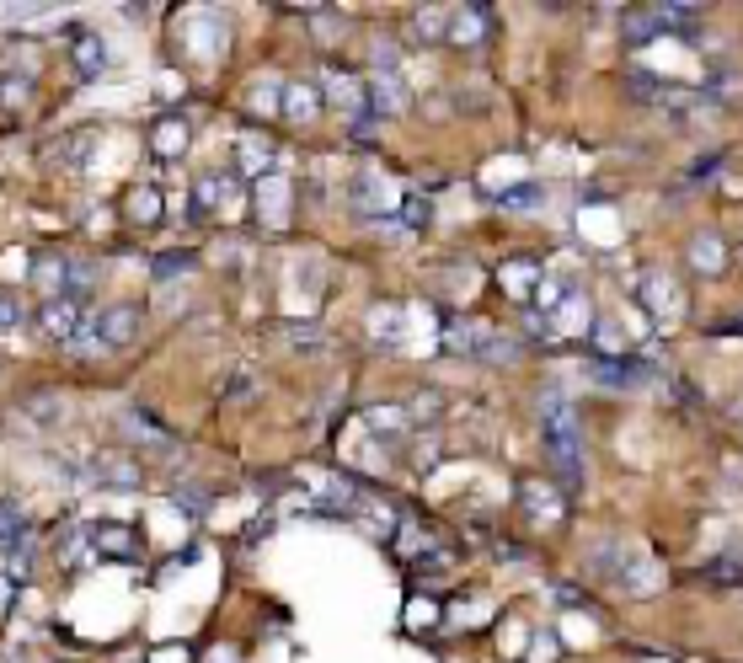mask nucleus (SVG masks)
I'll list each match as a JSON object with an SVG mask.
<instances>
[{
    "instance_id": "f257e3e1",
    "label": "nucleus",
    "mask_w": 743,
    "mask_h": 663,
    "mask_svg": "<svg viewBox=\"0 0 743 663\" xmlns=\"http://www.w3.org/2000/svg\"><path fill=\"white\" fill-rule=\"evenodd\" d=\"M236 193H241V172H209V177H198V188H193V209L198 214L230 209Z\"/></svg>"
},
{
    "instance_id": "f03ea898",
    "label": "nucleus",
    "mask_w": 743,
    "mask_h": 663,
    "mask_svg": "<svg viewBox=\"0 0 743 663\" xmlns=\"http://www.w3.org/2000/svg\"><path fill=\"white\" fill-rule=\"evenodd\" d=\"M38 321H43V332H49V337L70 343V337L81 332V300H70V295L43 300V305H38Z\"/></svg>"
},
{
    "instance_id": "7ed1b4c3",
    "label": "nucleus",
    "mask_w": 743,
    "mask_h": 663,
    "mask_svg": "<svg viewBox=\"0 0 743 663\" xmlns=\"http://www.w3.org/2000/svg\"><path fill=\"white\" fill-rule=\"evenodd\" d=\"M91 476L107 482V487H134L139 482V460L123 455V450H102V455H91Z\"/></svg>"
},
{
    "instance_id": "20e7f679",
    "label": "nucleus",
    "mask_w": 743,
    "mask_h": 663,
    "mask_svg": "<svg viewBox=\"0 0 743 663\" xmlns=\"http://www.w3.org/2000/svg\"><path fill=\"white\" fill-rule=\"evenodd\" d=\"M97 327H102L107 348H123V343H134V332H139V311L134 305H107V311L97 316Z\"/></svg>"
},
{
    "instance_id": "39448f33",
    "label": "nucleus",
    "mask_w": 743,
    "mask_h": 663,
    "mask_svg": "<svg viewBox=\"0 0 743 663\" xmlns=\"http://www.w3.org/2000/svg\"><path fill=\"white\" fill-rule=\"evenodd\" d=\"M91 546L107 557H139V535L129 524H91Z\"/></svg>"
},
{
    "instance_id": "423d86ee",
    "label": "nucleus",
    "mask_w": 743,
    "mask_h": 663,
    "mask_svg": "<svg viewBox=\"0 0 743 663\" xmlns=\"http://www.w3.org/2000/svg\"><path fill=\"white\" fill-rule=\"evenodd\" d=\"M150 150H156L161 161L182 156V150H188V118H161L156 134H150Z\"/></svg>"
},
{
    "instance_id": "0eeeda50",
    "label": "nucleus",
    "mask_w": 743,
    "mask_h": 663,
    "mask_svg": "<svg viewBox=\"0 0 743 663\" xmlns=\"http://www.w3.org/2000/svg\"><path fill=\"white\" fill-rule=\"evenodd\" d=\"M17 541H27V514L0 498V557H17Z\"/></svg>"
},
{
    "instance_id": "6e6552de",
    "label": "nucleus",
    "mask_w": 743,
    "mask_h": 663,
    "mask_svg": "<svg viewBox=\"0 0 743 663\" xmlns=\"http://www.w3.org/2000/svg\"><path fill=\"white\" fill-rule=\"evenodd\" d=\"M369 107H375V113H396V107H407V86H401L396 75H375V81H369Z\"/></svg>"
},
{
    "instance_id": "1a4fd4ad",
    "label": "nucleus",
    "mask_w": 743,
    "mask_h": 663,
    "mask_svg": "<svg viewBox=\"0 0 743 663\" xmlns=\"http://www.w3.org/2000/svg\"><path fill=\"white\" fill-rule=\"evenodd\" d=\"M327 86H332V102L343 107V113H359V107H369V91L353 81V75H337V70H327Z\"/></svg>"
},
{
    "instance_id": "9d476101",
    "label": "nucleus",
    "mask_w": 743,
    "mask_h": 663,
    "mask_svg": "<svg viewBox=\"0 0 743 663\" xmlns=\"http://www.w3.org/2000/svg\"><path fill=\"white\" fill-rule=\"evenodd\" d=\"M33 279H38V289H43V295H65V284H70V262L65 257H43L38 262V268H33Z\"/></svg>"
},
{
    "instance_id": "9b49d317",
    "label": "nucleus",
    "mask_w": 743,
    "mask_h": 663,
    "mask_svg": "<svg viewBox=\"0 0 743 663\" xmlns=\"http://www.w3.org/2000/svg\"><path fill=\"white\" fill-rule=\"evenodd\" d=\"M123 209H129L134 225H156L161 220V193L156 188H134L129 198H123Z\"/></svg>"
},
{
    "instance_id": "f8f14e48",
    "label": "nucleus",
    "mask_w": 743,
    "mask_h": 663,
    "mask_svg": "<svg viewBox=\"0 0 743 663\" xmlns=\"http://www.w3.org/2000/svg\"><path fill=\"white\" fill-rule=\"evenodd\" d=\"M316 107H321V91H316V86H289L284 113H289L294 123H311V118H316Z\"/></svg>"
},
{
    "instance_id": "ddd939ff",
    "label": "nucleus",
    "mask_w": 743,
    "mask_h": 663,
    "mask_svg": "<svg viewBox=\"0 0 743 663\" xmlns=\"http://www.w3.org/2000/svg\"><path fill=\"white\" fill-rule=\"evenodd\" d=\"M412 33L417 38H444V33H450V11H444V6H423V11H417V17H412Z\"/></svg>"
},
{
    "instance_id": "4468645a",
    "label": "nucleus",
    "mask_w": 743,
    "mask_h": 663,
    "mask_svg": "<svg viewBox=\"0 0 743 663\" xmlns=\"http://www.w3.org/2000/svg\"><path fill=\"white\" fill-rule=\"evenodd\" d=\"M102 65H107L102 43L91 38V33H75V70H81V75H97Z\"/></svg>"
},
{
    "instance_id": "2eb2a0df",
    "label": "nucleus",
    "mask_w": 743,
    "mask_h": 663,
    "mask_svg": "<svg viewBox=\"0 0 743 663\" xmlns=\"http://www.w3.org/2000/svg\"><path fill=\"white\" fill-rule=\"evenodd\" d=\"M482 33H487V11H482V6L460 11V17L450 22V38H455V43H476Z\"/></svg>"
},
{
    "instance_id": "dca6fc26",
    "label": "nucleus",
    "mask_w": 743,
    "mask_h": 663,
    "mask_svg": "<svg viewBox=\"0 0 743 663\" xmlns=\"http://www.w3.org/2000/svg\"><path fill=\"white\" fill-rule=\"evenodd\" d=\"M444 332H450V343H455V348H471V343H482V337H487L482 321H466V316L444 321Z\"/></svg>"
},
{
    "instance_id": "f3484780",
    "label": "nucleus",
    "mask_w": 743,
    "mask_h": 663,
    "mask_svg": "<svg viewBox=\"0 0 743 663\" xmlns=\"http://www.w3.org/2000/svg\"><path fill=\"white\" fill-rule=\"evenodd\" d=\"M262 166H273V150H268V145H257V140H246V145H241V177L262 172Z\"/></svg>"
},
{
    "instance_id": "a211bd4d",
    "label": "nucleus",
    "mask_w": 743,
    "mask_h": 663,
    "mask_svg": "<svg viewBox=\"0 0 743 663\" xmlns=\"http://www.w3.org/2000/svg\"><path fill=\"white\" fill-rule=\"evenodd\" d=\"M27 311H22V300H17V289H0V327H17Z\"/></svg>"
},
{
    "instance_id": "6ab92c4d",
    "label": "nucleus",
    "mask_w": 743,
    "mask_h": 663,
    "mask_svg": "<svg viewBox=\"0 0 743 663\" xmlns=\"http://www.w3.org/2000/svg\"><path fill=\"white\" fill-rule=\"evenodd\" d=\"M182 268H193V257H188V252H166V257H156V279H177Z\"/></svg>"
},
{
    "instance_id": "aec40b11",
    "label": "nucleus",
    "mask_w": 743,
    "mask_h": 663,
    "mask_svg": "<svg viewBox=\"0 0 743 663\" xmlns=\"http://www.w3.org/2000/svg\"><path fill=\"white\" fill-rule=\"evenodd\" d=\"M27 412H33V418H43V423H54V418H59V402H54V396H27Z\"/></svg>"
},
{
    "instance_id": "412c9836",
    "label": "nucleus",
    "mask_w": 743,
    "mask_h": 663,
    "mask_svg": "<svg viewBox=\"0 0 743 663\" xmlns=\"http://www.w3.org/2000/svg\"><path fill=\"white\" fill-rule=\"evenodd\" d=\"M524 503H535L540 514H556V498H551V492H540V487H524Z\"/></svg>"
},
{
    "instance_id": "4be33fe9",
    "label": "nucleus",
    "mask_w": 743,
    "mask_h": 663,
    "mask_svg": "<svg viewBox=\"0 0 743 663\" xmlns=\"http://www.w3.org/2000/svg\"><path fill=\"white\" fill-rule=\"evenodd\" d=\"M6 599H11V583H6V578H0V610H6Z\"/></svg>"
}]
</instances>
